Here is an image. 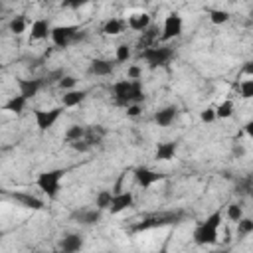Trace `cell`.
<instances>
[{
	"instance_id": "obj_1",
	"label": "cell",
	"mask_w": 253,
	"mask_h": 253,
	"mask_svg": "<svg viewBox=\"0 0 253 253\" xmlns=\"http://www.w3.org/2000/svg\"><path fill=\"white\" fill-rule=\"evenodd\" d=\"M221 225V211H213L206 221L194 229V241L198 245H211L217 241V229Z\"/></svg>"
},
{
	"instance_id": "obj_2",
	"label": "cell",
	"mask_w": 253,
	"mask_h": 253,
	"mask_svg": "<svg viewBox=\"0 0 253 253\" xmlns=\"http://www.w3.org/2000/svg\"><path fill=\"white\" fill-rule=\"evenodd\" d=\"M63 174H65V170H61V168H53V170L42 172V174L38 176L36 184H38V188H40L43 194H47V198L53 200V198L57 196V192H59Z\"/></svg>"
},
{
	"instance_id": "obj_3",
	"label": "cell",
	"mask_w": 253,
	"mask_h": 253,
	"mask_svg": "<svg viewBox=\"0 0 253 253\" xmlns=\"http://www.w3.org/2000/svg\"><path fill=\"white\" fill-rule=\"evenodd\" d=\"M140 57L148 63V67H162L174 57V49L168 45H150L140 51Z\"/></svg>"
},
{
	"instance_id": "obj_4",
	"label": "cell",
	"mask_w": 253,
	"mask_h": 253,
	"mask_svg": "<svg viewBox=\"0 0 253 253\" xmlns=\"http://www.w3.org/2000/svg\"><path fill=\"white\" fill-rule=\"evenodd\" d=\"M49 36L57 47H67L73 42H79L83 38V34H79L77 26H55V28H51Z\"/></svg>"
},
{
	"instance_id": "obj_5",
	"label": "cell",
	"mask_w": 253,
	"mask_h": 253,
	"mask_svg": "<svg viewBox=\"0 0 253 253\" xmlns=\"http://www.w3.org/2000/svg\"><path fill=\"white\" fill-rule=\"evenodd\" d=\"M182 28H184V22H182V16L180 14H168L164 18V26H162V36L160 40L162 42H168V40H174L182 34Z\"/></svg>"
},
{
	"instance_id": "obj_6",
	"label": "cell",
	"mask_w": 253,
	"mask_h": 253,
	"mask_svg": "<svg viewBox=\"0 0 253 253\" xmlns=\"http://www.w3.org/2000/svg\"><path fill=\"white\" fill-rule=\"evenodd\" d=\"M61 113H63V107H53V109H49V111H42V109H38L34 115H36V125H38V128L43 132V130H47V128H51L53 125H55V121L61 117Z\"/></svg>"
},
{
	"instance_id": "obj_7",
	"label": "cell",
	"mask_w": 253,
	"mask_h": 253,
	"mask_svg": "<svg viewBox=\"0 0 253 253\" xmlns=\"http://www.w3.org/2000/svg\"><path fill=\"white\" fill-rule=\"evenodd\" d=\"M180 217H182L180 213H160V215H154V217L140 221L134 227V231H144V229H152V227H160V225H168V223H178Z\"/></svg>"
},
{
	"instance_id": "obj_8",
	"label": "cell",
	"mask_w": 253,
	"mask_h": 253,
	"mask_svg": "<svg viewBox=\"0 0 253 253\" xmlns=\"http://www.w3.org/2000/svg\"><path fill=\"white\" fill-rule=\"evenodd\" d=\"M162 178H164V174L154 172V170H150V168H146V166H138V168L134 170V180H136V184H138L142 190L150 188L154 182H158V180H162Z\"/></svg>"
},
{
	"instance_id": "obj_9",
	"label": "cell",
	"mask_w": 253,
	"mask_h": 253,
	"mask_svg": "<svg viewBox=\"0 0 253 253\" xmlns=\"http://www.w3.org/2000/svg\"><path fill=\"white\" fill-rule=\"evenodd\" d=\"M71 219H75L81 225H95L101 219V210L97 208H81L71 213Z\"/></svg>"
},
{
	"instance_id": "obj_10",
	"label": "cell",
	"mask_w": 253,
	"mask_h": 253,
	"mask_svg": "<svg viewBox=\"0 0 253 253\" xmlns=\"http://www.w3.org/2000/svg\"><path fill=\"white\" fill-rule=\"evenodd\" d=\"M132 202H134V196L130 192H117V194H113V200H111L109 210H111V213H121L126 208H130Z\"/></svg>"
},
{
	"instance_id": "obj_11",
	"label": "cell",
	"mask_w": 253,
	"mask_h": 253,
	"mask_svg": "<svg viewBox=\"0 0 253 253\" xmlns=\"http://www.w3.org/2000/svg\"><path fill=\"white\" fill-rule=\"evenodd\" d=\"M113 71H115V63H113V61H109V59H99V57L91 59L89 69H87V73H89V75H99V77L111 75Z\"/></svg>"
},
{
	"instance_id": "obj_12",
	"label": "cell",
	"mask_w": 253,
	"mask_h": 253,
	"mask_svg": "<svg viewBox=\"0 0 253 253\" xmlns=\"http://www.w3.org/2000/svg\"><path fill=\"white\" fill-rule=\"evenodd\" d=\"M18 87H20V95L28 101L38 95V91L43 87V81L42 79H18Z\"/></svg>"
},
{
	"instance_id": "obj_13",
	"label": "cell",
	"mask_w": 253,
	"mask_h": 253,
	"mask_svg": "<svg viewBox=\"0 0 253 253\" xmlns=\"http://www.w3.org/2000/svg\"><path fill=\"white\" fill-rule=\"evenodd\" d=\"M83 249V237L79 233H69L59 241L61 253H79Z\"/></svg>"
},
{
	"instance_id": "obj_14",
	"label": "cell",
	"mask_w": 253,
	"mask_h": 253,
	"mask_svg": "<svg viewBox=\"0 0 253 253\" xmlns=\"http://www.w3.org/2000/svg\"><path fill=\"white\" fill-rule=\"evenodd\" d=\"M176 115H178V109H176L174 105H168V107L160 109V111L154 115V121H156V125H158V126H168V125H172V123H174Z\"/></svg>"
},
{
	"instance_id": "obj_15",
	"label": "cell",
	"mask_w": 253,
	"mask_h": 253,
	"mask_svg": "<svg viewBox=\"0 0 253 253\" xmlns=\"http://www.w3.org/2000/svg\"><path fill=\"white\" fill-rule=\"evenodd\" d=\"M176 150H178V144H176L174 140L160 142V144L156 146L154 156H156V160H172V158L176 156Z\"/></svg>"
},
{
	"instance_id": "obj_16",
	"label": "cell",
	"mask_w": 253,
	"mask_h": 253,
	"mask_svg": "<svg viewBox=\"0 0 253 253\" xmlns=\"http://www.w3.org/2000/svg\"><path fill=\"white\" fill-rule=\"evenodd\" d=\"M51 32L49 28V22L45 18H40L32 24V32H30V40H45L47 34Z\"/></svg>"
},
{
	"instance_id": "obj_17",
	"label": "cell",
	"mask_w": 253,
	"mask_h": 253,
	"mask_svg": "<svg viewBox=\"0 0 253 253\" xmlns=\"http://www.w3.org/2000/svg\"><path fill=\"white\" fill-rule=\"evenodd\" d=\"M150 26V16L148 14H132L128 18V28L134 30V32H146Z\"/></svg>"
},
{
	"instance_id": "obj_18",
	"label": "cell",
	"mask_w": 253,
	"mask_h": 253,
	"mask_svg": "<svg viewBox=\"0 0 253 253\" xmlns=\"http://www.w3.org/2000/svg\"><path fill=\"white\" fill-rule=\"evenodd\" d=\"M12 198H14V200H18V202H22L26 208H32V210H42V208H43V202H42V200H38V198H36V196H32V194L16 192V194H12Z\"/></svg>"
},
{
	"instance_id": "obj_19",
	"label": "cell",
	"mask_w": 253,
	"mask_h": 253,
	"mask_svg": "<svg viewBox=\"0 0 253 253\" xmlns=\"http://www.w3.org/2000/svg\"><path fill=\"white\" fill-rule=\"evenodd\" d=\"M26 99L22 97V95H14L12 99H8L6 103H4V111H8V113H14V115H20L24 109H26Z\"/></svg>"
},
{
	"instance_id": "obj_20",
	"label": "cell",
	"mask_w": 253,
	"mask_h": 253,
	"mask_svg": "<svg viewBox=\"0 0 253 253\" xmlns=\"http://www.w3.org/2000/svg\"><path fill=\"white\" fill-rule=\"evenodd\" d=\"M85 97H87V91H75V89H71V91H67L63 95V107H75V105L83 103Z\"/></svg>"
},
{
	"instance_id": "obj_21",
	"label": "cell",
	"mask_w": 253,
	"mask_h": 253,
	"mask_svg": "<svg viewBox=\"0 0 253 253\" xmlns=\"http://www.w3.org/2000/svg\"><path fill=\"white\" fill-rule=\"evenodd\" d=\"M111 200H113V192L111 190H101L99 194H97V198H95V208L97 210H109V206H111Z\"/></svg>"
},
{
	"instance_id": "obj_22",
	"label": "cell",
	"mask_w": 253,
	"mask_h": 253,
	"mask_svg": "<svg viewBox=\"0 0 253 253\" xmlns=\"http://www.w3.org/2000/svg\"><path fill=\"white\" fill-rule=\"evenodd\" d=\"M213 113H215V119H227V117H231L233 115V101H221L215 109H213Z\"/></svg>"
},
{
	"instance_id": "obj_23",
	"label": "cell",
	"mask_w": 253,
	"mask_h": 253,
	"mask_svg": "<svg viewBox=\"0 0 253 253\" xmlns=\"http://www.w3.org/2000/svg\"><path fill=\"white\" fill-rule=\"evenodd\" d=\"M83 136H85V126H81V125H71V126L65 130V140H67V142L81 140Z\"/></svg>"
},
{
	"instance_id": "obj_24",
	"label": "cell",
	"mask_w": 253,
	"mask_h": 253,
	"mask_svg": "<svg viewBox=\"0 0 253 253\" xmlns=\"http://www.w3.org/2000/svg\"><path fill=\"white\" fill-rule=\"evenodd\" d=\"M103 32H105V34H109V36H117V34H121V32H123V22H121V20H117V18H111V20H107V22H105Z\"/></svg>"
},
{
	"instance_id": "obj_25",
	"label": "cell",
	"mask_w": 253,
	"mask_h": 253,
	"mask_svg": "<svg viewBox=\"0 0 253 253\" xmlns=\"http://www.w3.org/2000/svg\"><path fill=\"white\" fill-rule=\"evenodd\" d=\"M128 57H130V47H128L126 43H121V45H117V51H115V61H119V63H125Z\"/></svg>"
},
{
	"instance_id": "obj_26",
	"label": "cell",
	"mask_w": 253,
	"mask_h": 253,
	"mask_svg": "<svg viewBox=\"0 0 253 253\" xmlns=\"http://www.w3.org/2000/svg\"><path fill=\"white\" fill-rule=\"evenodd\" d=\"M227 217L237 223V221L243 217V208H241L239 204H229V206H227Z\"/></svg>"
},
{
	"instance_id": "obj_27",
	"label": "cell",
	"mask_w": 253,
	"mask_h": 253,
	"mask_svg": "<svg viewBox=\"0 0 253 253\" xmlns=\"http://www.w3.org/2000/svg\"><path fill=\"white\" fill-rule=\"evenodd\" d=\"M10 32L12 34H24L26 32V20H24V16H16L10 22Z\"/></svg>"
},
{
	"instance_id": "obj_28",
	"label": "cell",
	"mask_w": 253,
	"mask_h": 253,
	"mask_svg": "<svg viewBox=\"0 0 253 253\" xmlns=\"http://www.w3.org/2000/svg\"><path fill=\"white\" fill-rule=\"evenodd\" d=\"M237 231H239L241 235H249V233H253V219H249V217H241V219L237 221Z\"/></svg>"
},
{
	"instance_id": "obj_29",
	"label": "cell",
	"mask_w": 253,
	"mask_h": 253,
	"mask_svg": "<svg viewBox=\"0 0 253 253\" xmlns=\"http://www.w3.org/2000/svg\"><path fill=\"white\" fill-rule=\"evenodd\" d=\"M210 20H211L213 24H225V22L229 20V14H227L225 10H211V12H210Z\"/></svg>"
},
{
	"instance_id": "obj_30",
	"label": "cell",
	"mask_w": 253,
	"mask_h": 253,
	"mask_svg": "<svg viewBox=\"0 0 253 253\" xmlns=\"http://www.w3.org/2000/svg\"><path fill=\"white\" fill-rule=\"evenodd\" d=\"M239 91H241V95H243L245 99H251V97H253V79H251V77L243 79L241 85H239Z\"/></svg>"
},
{
	"instance_id": "obj_31",
	"label": "cell",
	"mask_w": 253,
	"mask_h": 253,
	"mask_svg": "<svg viewBox=\"0 0 253 253\" xmlns=\"http://www.w3.org/2000/svg\"><path fill=\"white\" fill-rule=\"evenodd\" d=\"M75 83H77V79L71 77V75H65V77L59 79V87H61V89H69V91H71V89L75 87Z\"/></svg>"
},
{
	"instance_id": "obj_32",
	"label": "cell",
	"mask_w": 253,
	"mask_h": 253,
	"mask_svg": "<svg viewBox=\"0 0 253 253\" xmlns=\"http://www.w3.org/2000/svg\"><path fill=\"white\" fill-rule=\"evenodd\" d=\"M200 119H202L204 123H211V121H215V113H213V109H211V107L204 109L202 115H200Z\"/></svg>"
},
{
	"instance_id": "obj_33",
	"label": "cell",
	"mask_w": 253,
	"mask_h": 253,
	"mask_svg": "<svg viewBox=\"0 0 253 253\" xmlns=\"http://www.w3.org/2000/svg\"><path fill=\"white\" fill-rule=\"evenodd\" d=\"M71 148H75V150H79V152H87L89 148H91V144L87 142V140H75V142H71Z\"/></svg>"
},
{
	"instance_id": "obj_34",
	"label": "cell",
	"mask_w": 253,
	"mask_h": 253,
	"mask_svg": "<svg viewBox=\"0 0 253 253\" xmlns=\"http://www.w3.org/2000/svg\"><path fill=\"white\" fill-rule=\"evenodd\" d=\"M126 75H128V81H138V77H140V67H138V65H130L128 71H126Z\"/></svg>"
},
{
	"instance_id": "obj_35",
	"label": "cell",
	"mask_w": 253,
	"mask_h": 253,
	"mask_svg": "<svg viewBox=\"0 0 253 253\" xmlns=\"http://www.w3.org/2000/svg\"><path fill=\"white\" fill-rule=\"evenodd\" d=\"M126 115L128 117H138L140 115V105H128L126 107Z\"/></svg>"
},
{
	"instance_id": "obj_36",
	"label": "cell",
	"mask_w": 253,
	"mask_h": 253,
	"mask_svg": "<svg viewBox=\"0 0 253 253\" xmlns=\"http://www.w3.org/2000/svg\"><path fill=\"white\" fill-rule=\"evenodd\" d=\"M211 253H229L227 249H221V251H211Z\"/></svg>"
},
{
	"instance_id": "obj_37",
	"label": "cell",
	"mask_w": 253,
	"mask_h": 253,
	"mask_svg": "<svg viewBox=\"0 0 253 253\" xmlns=\"http://www.w3.org/2000/svg\"><path fill=\"white\" fill-rule=\"evenodd\" d=\"M158 253H168V251H166V249H160V251H158Z\"/></svg>"
},
{
	"instance_id": "obj_38",
	"label": "cell",
	"mask_w": 253,
	"mask_h": 253,
	"mask_svg": "<svg viewBox=\"0 0 253 253\" xmlns=\"http://www.w3.org/2000/svg\"><path fill=\"white\" fill-rule=\"evenodd\" d=\"M51 253H61V251H59V249H57V251H51Z\"/></svg>"
},
{
	"instance_id": "obj_39",
	"label": "cell",
	"mask_w": 253,
	"mask_h": 253,
	"mask_svg": "<svg viewBox=\"0 0 253 253\" xmlns=\"http://www.w3.org/2000/svg\"><path fill=\"white\" fill-rule=\"evenodd\" d=\"M2 67H4V65H2V63H0V71H2Z\"/></svg>"
}]
</instances>
